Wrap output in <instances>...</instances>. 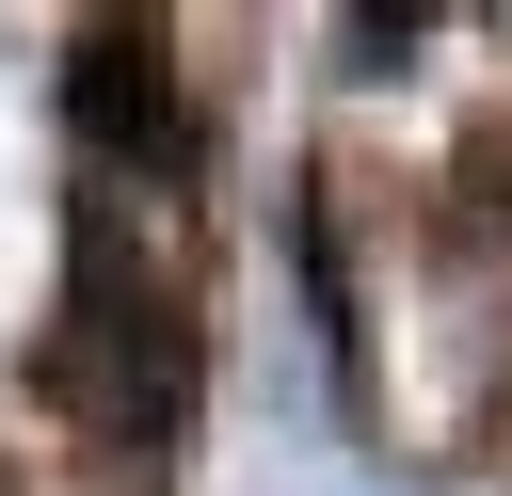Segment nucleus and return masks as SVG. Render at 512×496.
Masks as SVG:
<instances>
[{
	"instance_id": "f257e3e1",
	"label": "nucleus",
	"mask_w": 512,
	"mask_h": 496,
	"mask_svg": "<svg viewBox=\"0 0 512 496\" xmlns=\"http://www.w3.org/2000/svg\"><path fill=\"white\" fill-rule=\"evenodd\" d=\"M32 368H48V400H64L80 432H112V448H160V432H176V400H192V288H176V256L128 240V192L80 208L64 320H48Z\"/></svg>"
},
{
	"instance_id": "f03ea898",
	"label": "nucleus",
	"mask_w": 512,
	"mask_h": 496,
	"mask_svg": "<svg viewBox=\"0 0 512 496\" xmlns=\"http://www.w3.org/2000/svg\"><path fill=\"white\" fill-rule=\"evenodd\" d=\"M64 112H80V144H112V160H176L192 128H176V48L160 32H80V64H64Z\"/></svg>"
}]
</instances>
